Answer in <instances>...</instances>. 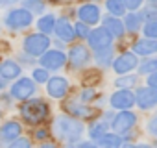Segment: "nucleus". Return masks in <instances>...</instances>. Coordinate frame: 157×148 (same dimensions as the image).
<instances>
[{"mask_svg": "<svg viewBox=\"0 0 157 148\" xmlns=\"http://www.w3.org/2000/svg\"><path fill=\"white\" fill-rule=\"evenodd\" d=\"M135 100H137L135 95H131L128 89H120L111 96V106L117 109H129L133 104H137Z\"/></svg>", "mask_w": 157, "mask_h": 148, "instance_id": "nucleus-8", "label": "nucleus"}, {"mask_svg": "<svg viewBox=\"0 0 157 148\" xmlns=\"http://www.w3.org/2000/svg\"><path fill=\"white\" fill-rule=\"evenodd\" d=\"M19 135H21V124H17V122H6L2 126V130H0V139L6 142H11Z\"/></svg>", "mask_w": 157, "mask_h": 148, "instance_id": "nucleus-17", "label": "nucleus"}, {"mask_svg": "<svg viewBox=\"0 0 157 148\" xmlns=\"http://www.w3.org/2000/svg\"><path fill=\"white\" fill-rule=\"evenodd\" d=\"M76 35H80V37H89V30H87L85 22L82 24V21H80V24H76Z\"/></svg>", "mask_w": 157, "mask_h": 148, "instance_id": "nucleus-34", "label": "nucleus"}, {"mask_svg": "<svg viewBox=\"0 0 157 148\" xmlns=\"http://www.w3.org/2000/svg\"><path fill=\"white\" fill-rule=\"evenodd\" d=\"M89 50L85 48V46H82V45H76V46H72L70 48V52H68V61L74 65V67H83L87 61H89Z\"/></svg>", "mask_w": 157, "mask_h": 148, "instance_id": "nucleus-12", "label": "nucleus"}, {"mask_svg": "<svg viewBox=\"0 0 157 148\" xmlns=\"http://www.w3.org/2000/svg\"><path fill=\"white\" fill-rule=\"evenodd\" d=\"M113 67H115V70H117L118 74H126V72H129L131 68L137 67V57H135V54L126 52V54H122L120 57H117V61H115Z\"/></svg>", "mask_w": 157, "mask_h": 148, "instance_id": "nucleus-13", "label": "nucleus"}, {"mask_svg": "<svg viewBox=\"0 0 157 148\" xmlns=\"http://www.w3.org/2000/svg\"><path fill=\"white\" fill-rule=\"evenodd\" d=\"M142 2H144V0H124L126 8H129V10H137V8H139Z\"/></svg>", "mask_w": 157, "mask_h": 148, "instance_id": "nucleus-36", "label": "nucleus"}, {"mask_svg": "<svg viewBox=\"0 0 157 148\" xmlns=\"http://www.w3.org/2000/svg\"><path fill=\"white\" fill-rule=\"evenodd\" d=\"M105 128H107V120L105 122H96V124H93V131H91V137L93 139H98L100 135H104V131H105Z\"/></svg>", "mask_w": 157, "mask_h": 148, "instance_id": "nucleus-30", "label": "nucleus"}, {"mask_svg": "<svg viewBox=\"0 0 157 148\" xmlns=\"http://www.w3.org/2000/svg\"><path fill=\"white\" fill-rule=\"evenodd\" d=\"M56 33H57L59 39H63V41H72L74 35H76V30L70 26V22H68L67 19H59V21L56 22Z\"/></svg>", "mask_w": 157, "mask_h": 148, "instance_id": "nucleus-16", "label": "nucleus"}, {"mask_svg": "<svg viewBox=\"0 0 157 148\" xmlns=\"http://www.w3.org/2000/svg\"><path fill=\"white\" fill-rule=\"evenodd\" d=\"M22 8H26V10L33 11V13H41V11L44 10V4L41 2V0H24V2H22Z\"/></svg>", "mask_w": 157, "mask_h": 148, "instance_id": "nucleus-25", "label": "nucleus"}, {"mask_svg": "<svg viewBox=\"0 0 157 148\" xmlns=\"http://www.w3.org/2000/svg\"><path fill=\"white\" fill-rule=\"evenodd\" d=\"M33 91H35V85H33V82L28 80V78L17 80V82L13 84V87H11V95H13L15 98H19V100L30 98V96L33 95Z\"/></svg>", "mask_w": 157, "mask_h": 148, "instance_id": "nucleus-7", "label": "nucleus"}, {"mask_svg": "<svg viewBox=\"0 0 157 148\" xmlns=\"http://www.w3.org/2000/svg\"><path fill=\"white\" fill-rule=\"evenodd\" d=\"M65 109H67L72 117H82V119H89V117H93V113H94L91 107H87V106H83V104H80V102H70V104L65 106Z\"/></svg>", "mask_w": 157, "mask_h": 148, "instance_id": "nucleus-18", "label": "nucleus"}, {"mask_svg": "<svg viewBox=\"0 0 157 148\" xmlns=\"http://www.w3.org/2000/svg\"><path fill=\"white\" fill-rule=\"evenodd\" d=\"M17 0H0V6H8V4H13Z\"/></svg>", "mask_w": 157, "mask_h": 148, "instance_id": "nucleus-39", "label": "nucleus"}, {"mask_svg": "<svg viewBox=\"0 0 157 148\" xmlns=\"http://www.w3.org/2000/svg\"><path fill=\"white\" fill-rule=\"evenodd\" d=\"M46 91H48L50 96H54V98H61V96L67 95V91H68V84H67L65 78H57V76H56V78L48 80V87H46Z\"/></svg>", "mask_w": 157, "mask_h": 148, "instance_id": "nucleus-14", "label": "nucleus"}, {"mask_svg": "<svg viewBox=\"0 0 157 148\" xmlns=\"http://www.w3.org/2000/svg\"><path fill=\"white\" fill-rule=\"evenodd\" d=\"M37 28L43 32V33H50L52 30H56V19L52 15H44L37 21Z\"/></svg>", "mask_w": 157, "mask_h": 148, "instance_id": "nucleus-21", "label": "nucleus"}, {"mask_svg": "<svg viewBox=\"0 0 157 148\" xmlns=\"http://www.w3.org/2000/svg\"><path fill=\"white\" fill-rule=\"evenodd\" d=\"M148 131H150V133H153V135H157V115L148 122Z\"/></svg>", "mask_w": 157, "mask_h": 148, "instance_id": "nucleus-37", "label": "nucleus"}, {"mask_svg": "<svg viewBox=\"0 0 157 148\" xmlns=\"http://www.w3.org/2000/svg\"><path fill=\"white\" fill-rule=\"evenodd\" d=\"M78 17H80L82 22L85 24H96L100 21V10L98 6H93V4H85L78 10Z\"/></svg>", "mask_w": 157, "mask_h": 148, "instance_id": "nucleus-11", "label": "nucleus"}, {"mask_svg": "<svg viewBox=\"0 0 157 148\" xmlns=\"http://www.w3.org/2000/svg\"><path fill=\"white\" fill-rule=\"evenodd\" d=\"M32 13L30 10L22 8V10H13L10 11V15L6 17V26L11 28V30H19V28H26L32 24Z\"/></svg>", "mask_w": 157, "mask_h": 148, "instance_id": "nucleus-4", "label": "nucleus"}, {"mask_svg": "<svg viewBox=\"0 0 157 148\" xmlns=\"http://www.w3.org/2000/svg\"><path fill=\"white\" fill-rule=\"evenodd\" d=\"M133 50L135 54H140V56H150V54H155L157 52V39H142V41H137L133 45Z\"/></svg>", "mask_w": 157, "mask_h": 148, "instance_id": "nucleus-15", "label": "nucleus"}, {"mask_svg": "<svg viewBox=\"0 0 157 148\" xmlns=\"http://www.w3.org/2000/svg\"><path fill=\"white\" fill-rule=\"evenodd\" d=\"M94 96H96V91H94V89H85V91L82 93V100H83V102H89V100H93Z\"/></svg>", "mask_w": 157, "mask_h": 148, "instance_id": "nucleus-35", "label": "nucleus"}, {"mask_svg": "<svg viewBox=\"0 0 157 148\" xmlns=\"http://www.w3.org/2000/svg\"><path fill=\"white\" fill-rule=\"evenodd\" d=\"M107 10L111 11V15L120 17V15H124L126 4H124V0H107Z\"/></svg>", "mask_w": 157, "mask_h": 148, "instance_id": "nucleus-23", "label": "nucleus"}, {"mask_svg": "<svg viewBox=\"0 0 157 148\" xmlns=\"http://www.w3.org/2000/svg\"><path fill=\"white\" fill-rule=\"evenodd\" d=\"M33 80H35L37 84L48 82V74H46V70H44V68H35V70H33Z\"/></svg>", "mask_w": 157, "mask_h": 148, "instance_id": "nucleus-32", "label": "nucleus"}, {"mask_svg": "<svg viewBox=\"0 0 157 148\" xmlns=\"http://www.w3.org/2000/svg\"><path fill=\"white\" fill-rule=\"evenodd\" d=\"M56 133L61 141H67V142H74L82 137L83 133V126L80 120L76 119H70V117H59L56 120Z\"/></svg>", "mask_w": 157, "mask_h": 148, "instance_id": "nucleus-1", "label": "nucleus"}, {"mask_svg": "<svg viewBox=\"0 0 157 148\" xmlns=\"http://www.w3.org/2000/svg\"><path fill=\"white\" fill-rule=\"evenodd\" d=\"M50 41L44 33H32L24 39V50L30 54V56H41L46 52Z\"/></svg>", "mask_w": 157, "mask_h": 148, "instance_id": "nucleus-3", "label": "nucleus"}, {"mask_svg": "<svg viewBox=\"0 0 157 148\" xmlns=\"http://www.w3.org/2000/svg\"><path fill=\"white\" fill-rule=\"evenodd\" d=\"M151 2H157V0H151Z\"/></svg>", "mask_w": 157, "mask_h": 148, "instance_id": "nucleus-42", "label": "nucleus"}, {"mask_svg": "<svg viewBox=\"0 0 157 148\" xmlns=\"http://www.w3.org/2000/svg\"><path fill=\"white\" fill-rule=\"evenodd\" d=\"M111 54H113V48L111 46L105 48V50H100V52H96V61L100 65H109L111 63Z\"/></svg>", "mask_w": 157, "mask_h": 148, "instance_id": "nucleus-26", "label": "nucleus"}, {"mask_svg": "<svg viewBox=\"0 0 157 148\" xmlns=\"http://www.w3.org/2000/svg\"><path fill=\"white\" fill-rule=\"evenodd\" d=\"M104 26L111 32V35H115V37H120L122 33H124V24L118 21V19H115V17H107L105 21H104Z\"/></svg>", "mask_w": 157, "mask_h": 148, "instance_id": "nucleus-20", "label": "nucleus"}, {"mask_svg": "<svg viewBox=\"0 0 157 148\" xmlns=\"http://www.w3.org/2000/svg\"><path fill=\"white\" fill-rule=\"evenodd\" d=\"M135 120H137V117L131 113V111H122V113H118L115 119H113V130L115 131H128L129 128H133V124H135Z\"/></svg>", "mask_w": 157, "mask_h": 148, "instance_id": "nucleus-10", "label": "nucleus"}, {"mask_svg": "<svg viewBox=\"0 0 157 148\" xmlns=\"http://www.w3.org/2000/svg\"><path fill=\"white\" fill-rule=\"evenodd\" d=\"M148 84H150L151 87H155V89H157V70L150 74V78H148Z\"/></svg>", "mask_w": 157, "mask_h": 148, "instance_id": "nucleus-38", "label": "nucleus"}, {"mask_svg": "<svg viewBox=\"0 0 157 148\" xmlns=\"http://www.w3.org/2000/svg\"><path fill=\"white\" fill-rule=\"evenodd\" d=\"M126 28L129 32H137L140 28V15H135V13H129L126 17Z\"/></svg>", "mask_w": 157, "mask_h": 148, "instance_id": "nucleus-24", "label": "nucleus"}, {"mask_svg": "<svg viewBox=\"0 0 157 148\" xmlns=\"http://www.w3.org/2000/svg\"><path fill=\"white\" fill-rule=\"evenodd\" d=\"M21 115L30 124H39L48 117V106L43 100H28L21 107Z\"/></svg>", "mask_w": 157, "mask_h": 148, "instance_id": "nucleus-2", "label": "nucleus"}, {"mask_svg": "<svg viewBox=\"0 0 157 148\" xmlns=\"http://www.w3.org/2000/svg\"><path fill=\"white\" fill-rule=\"evenodd\" d=\"M30 146V141L28 139H21V137H17V139H13L11 141V148H28Z\"/></svg>", "mask_w": 157, "mask_h": 148, "instance_id": "nucleus-33", "label": "nucleus"}, {"mask_svg": "<svg viewBox=\"0 0 157 148\" xmlns=\"http://www.w3.org/2000/svg\"><path fill=\"white\" fill-rule=\"evenodd\" d=\"M65 59H67V57H65L63 52H59V50H50V52H44V54H43V57H41V65H43L44 68H52V70H56V68L63 67Z\"/></svg>", "mask_w": 157, "mask_h": 148, "instance_id": "nucleus-9", "label": "nucleus"}, {"mask_svg": "<svg viewBox=\"0 0 157 148\" xmlns=\"http://www.w3.org/2000/svg\"><path fill=\"white\" fill-rule=\"evenodd\" d=\"M137 106L140 109H150L157 106V89L155 87H140L137 91Z\"/></svg>", "mask_w": 157, "mask_h": 148, "instance_id": "nucleus-6", "label": "nucleus"}, {"mask_svg": "<svg viewBox=\"0 0 157 148\" xmlns=\"http://www.w3.org/2000/svg\"><path fill=\"white\" fill-rule=\"evenodd\" d=\"M37 137H39V139H44V137H46V131H44V130H39Z\"/></svg>", "mask_w": 157, "mask_h": 148, "instance_id": "nucleus-40", "label": "nucleus"}, {"mask_svg": "<svg viewBox=\"0 0 157 148\" xmlns=\"http://www.w3.org/2000/svg\"><path fill=\"white\" fill-rule=\"evenodd\" d=\"M135 84H137V76H126V78H118V80L115 82V85H117V87H120V89L135 87Z\"/></svg>", "mask_w": 157, "mask_h": 148, "instance_id": "nucleus-27", "label": "nucleus"}, {"mask_svg": "<svg viewBox=\"0 0 157 148\" xmlns=\"http://www.w3.org/2000/svg\"><path fill=\"white\" fill-rule=\"evenodd\" d=\"M155 70H157V59L155 57L140 63V67H139V72L140 74H148V72H155Z\"/></svg>", "mask_w": 157, "mask_h": 148, "instance_id": "nucleus-28", "label": "nucleus"}, {"mask_svg": "<svg viewBox=\"0 0 157 148\" xmlns=\"http://www.w3.org/2000/svg\"><path fill=\"white\" fill-rule=\"evenodd\" d=\"M140 17H142V19H148V21H157V6H148V8L142 11Z\"/></svg>", "mask_w": 157, "mask_h": 148, "instance_id": "nucleus-31", "label": "nucleus"}, {"mask_svg": "<svg viewBox=\"0 0 157 148\" xmlns=\"http://www.w3.org/2000/svg\"><path fill=\"white\" fill-rule=\"evenodd\" d=\"M96 141H98V144H102V146H120V144H122V139H120L118 135H115V133H104V135H100Z\"/></svg>", "mask_w": 157, "mask_h": 148, "instance_id": "nucleus-22", "label": "nucleus"}, {"mask_svg": "<svg viewBox=\"0 0 157 148\" xmlns=\"http://www.w3.org/2000/svg\"><path fill=\"white\" fill-rule=\"evenodd\" d=\"M0 78H2V76H0ZM2 87H4V82H2V80H0V89H2Z\"/></svg>", "mask_w": 157, "mask_h": 148, "instance_id": "nucleus-41", "label": "nucleus"}, {"mask_svg": "<svg viewBox=\"0 0 157 148\" xmlns=\"http://www.w3.org/2000/svg\"><path fill=\"white\" fill-rule=\"evenodd\" d=\"M21 74V67L15 61H4L0 63V76L4 80H13Z\"/></svg>", "mask_w": 157, "mask_h": 148, "instance_id": "nucleus-19", "label": "nucleus"}, {"mask_svg": "<svg viewBox=\"0 0 157 148\" xmlns=\"http://www.w3.org/2000/svg\"><path fill=\"white\" fill-rule=\"evenodd\" d=\"M144 35L146 37H151V39H157V21H148L146 26H144Z\"/></svg>", "mask_w": 157, "mask_h": 148, "instance_id": "nucleus-29", "label": "nucleus"}, {"mask_svg": "<svg viewBox=\"0 0 157 148\" xmlns=\"http://www.w3.org/2000/svg\"><path fill=\"white\" fill-rule=\"evenodd\" d=\"M89 46L94 50V52H100V50H105L111 46V32L104 26V28H96L94 32L89 33Z\"/></svg>", "mask_w": 157, "mask_h": 148, "instance_id": "nucleus-5", "label": "nucleus"}]
</instances>
